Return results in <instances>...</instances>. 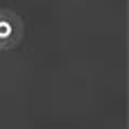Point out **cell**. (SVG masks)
<instances>
[{"instance_id": "1", "label": "cell", "mask_w": 129, "mask_h": 129, "mask_svg": "<svg viewBox=\"0 0 129 129\" xmlns=\"http://www.w3.org/2000/svg\"><path fill=\"white\" fill-rule=\"evenodd\" d=\"M25 36V25L18 13L9 9H0V51L16 49Z\"/></svg>"}]
</instances>
